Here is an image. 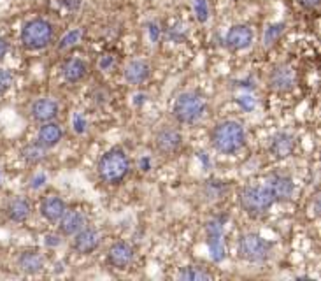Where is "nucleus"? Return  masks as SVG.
Instances as JSON below:
<instances>
[{"label": "nucleus", "mask_w": 321, "mask_h": 281, "mask_svg": "<svg viewBox=\"0 0 321 281\" xmlns=\"http://www.w3.org/2000/svg\"><path fill=\"white\" fill-rule=\"evenodd\" d=\"M14 83V76L9 69H0V93H5Z\"/></svg>", "instance_id": "cd10ccee"}, {"label": "nucleus", "mask_w": 321, "mask_h": 281, "mask_svg": "<svg viewBox=\"0 0 321 281\" xmlns=\"http://www.w3.org/2000/svg\"><path fill=\"white\" fill-rule=\"evenodd\" d=\"M161 37V30L160 27H158L157 23H149V39L153 40V42H158Z\"/></svg>", "instance_id": "2f4dec72"}, {"label": "nucleus", "mask_w": 321, "mask_h": 281, "mask_svg": "<svg viewBox=\"0 0 321 281\" xmlns=\"http://www.w3.org/2000/svg\"><path fill=\"white\" fill-rule=\"evenodd\" d=\"M114 64H116V56H114L113 53H104V55L100 56V60H98V67H100L104 72H109V70L114 67Z\"/></svg>", "instance_id": "c85d7f7f"}, {"label": "nucleus", "mask_w": 321, "mask_h": 281, "mask_svg": "<svg viewBox=\"0 0 321 281\" xmlns=\"http://www.w3.org/2000/svg\"><path fill=\"white\" fill-rule=\"evenodd\" d=\"M211 144L218 153L233 155L246 144V130L237 120H223L211 130Z\"/></svg>", "instance_id": "f03ea898"}, {"label": "nucleus", "mask_w": 321, "mask_h": 281, "mask_svg": "<svg viewBox=\"0 0 321 281\" xmlns=\"http://www.w3.org/2000/svg\"><path fill=\"white\" fill-rule=\"evenodd\" d=\"M130 164L128 153L121 148H111L98 158L96 162V174L102 179V183L111 186L121 185L130 174Z\"/></svg>", "instance_id": "f257e3e1"}, {"label": "nucleus", "mask_w": 321, "mask_h": 281, "mask_svg": "<svg viewBox=\"0 0 321 281\" xmlns=\"http://www.w3.org/2000/svg\"><path fill=\"white\" fill-rule=\"evenodd\" d=\"M207 112V101L205 97L198 92H183L177 95L172 105V114L179 123L193 125L198 123Z\"/></svg>", "instance_id": "7ed1b4c3"}, {"label": "nucleus", "mask_w": 321, "mask_h": 281, "mask_svg": "<svg viewBox=\"0 0 321 281\" xmlns=\"http://www.w3.org/2000/svg\"><path fill=\"white\" fill-rule=\"evenodd\" d=\"M179 278L186 281H204V280H211L213 274L209 273V271L202 269V267H198V265H188V267H185L179 273Z\"/></svg>", "instance_id": "393cba45"}, {"label": "nucleus", "mask_w": 321, "mask_h": 281, "mask_svg": "<svg viewBox=\"0 0 321 281\" xmlns=\"http://www.w3.org/2000/svg\"><path fill=\"white\" fill-rule=\"evenodd\" d=\"M30 213H32V206L27 199L23 197H18V199H12L7 204V216L11 218L12 221H25L29 220Z\"/></svg>", "instance_id": "4be33fe9"}, {"label": "nucleus", "mask_w": 321, "mask_h": 281, "mask_svg": "<svg viewBox=\"0 0 321 281\" xmlns=\"http://www.w3.org/2000/svg\"><path fill=\"white\" fill-rule=\"evenodd\" d=\"M72 127L76 130V134H85L86 132V118L81 114V112H76L72 116Z\"/></svg>", "instance_id": "c756f323"}, {"label": "nucleus", "mask_w": 321, "mask_h": 281, "mask_svg": "<svg viewBox=\"0 0 321 281\" xmlns=\"http://www.w3.org/2000/svg\"><path fill=\"white\" fill-rule=\"evenodd\" d=\"M100 246V234L92 227H83L79 232L74 234L72 248L79 255H90Z\"/></svg>", "instance_id": "9b49d317"}, {"label": "nucleus", "mask_w": 321, "mask_h": 281, "mask_svg": "<svg viewBox=\"0 0 321 281\" xmlns=\"http://www.w3.org/2000/svg\"><path fill=\"white\" fill-rule=\"evenodd\" d=\"M267 186L272 192L274 201L276 202H285L289 201L295 193V183L289 176H285V174H276L272 176L269 181H267Z\"/></svg>", "instance_id": "4468645a"}, {"label": "nucleus", "mask_w": 321, "mask_h": 281, "mask_svg": "<svg viewBox=\"0 0 321 281\" xmlns=\"http://www.w3.org/2000/svg\"><path fill=\"white\" fill-rule=\"evenodd\" d=\"M46 149L48 148H44L39 140H33V142H29L27 146H23L21 158L27 164H39V162H42L46 158Z\"/></svg>", "instance_id": "5701e85b"}, {"label": "nucleus", "mask_w": 321, "mask_h": 281, "mask_svg": "<svg viewBox=\"0 0 321 281\" xmlns=\"http://www.w3.org/2000/svg\"><path fill=\"white\" fill-rule=\"evenodd\" d=\"M60 112V105L55 99H49V97H42V99H37L33 101V104L30 105V114L35 121L39 123H44V121H53L58 116Z\"/></svg>", "instance_id": "ddd939ff"}, {"label": "nucleus", "mask_w": 321, "mask_h": 281, "mask_svg": "<svg viewBox=\"0 0 321 281\" xmlns=\"http://www.w3.org/2000/svg\"><path fill=\"white\" fill-rule=\"evenodd\" d=\"M297 76H295V69L289 64H279L272 69L269 77V84L274 92H289L295 88Z\"/></svg>", "instance_id": "1a4fd4ad"}, {"label": "nucleus", "mask_w": 321, "mask_h": 281, "mask_svg": "<svg viewBox=\"0 0 321 281\" xmlns=\"http://www.w3.org/2000/svg\"><path fill=\"white\" fill-rule=\"evenodd\" d=\"M39 211H40V216L44 218L46 221H49V223H58V220H60V218L64 216L65 211H67V204H65V201L62 197L48 195L42 199V202H40Z\"/></svg>", "instance_id": "2eb2a0df"}, {"label": "nucleus", "mask_w": 321, "mask_h": 281, "mask_svg": "<svg viewBox=\"0 0 321 281\" xmlns=\"http://www.w3.org/2000/svg\"><path fill=\"white\" fill-rule=\"evenodd\" d=\"M295 144H297L295 136H291L288 132H279L270 140V153L276 158L283 160V158H288L295 151Z\"/></svg>", "instance_id": "a211bd4d"}, {"label": "nucleus", "mask_w": 321, "mask_h": 281, "mask_svg": "<svg viewBox=\"0 0 321 281\" xmlns=\"http://www.w3.org/2000/svg\"><path fill=\"white\" fill-rule=\"evenodd\" d=\"M270 249H272V245L269 241H265L260 234L248 232L239 237L237 251H239V257L246 262H253V264L265 262L269 258Z\"/></svg>", "instance_id": "423d86ee"}, {"label": "nucleus", "mask_w": 321, "mask_h": 281, "mask_svg": "<svg viewBox=\"0 0 321 281\" xmlns=\"http://www.w3.org/2000/svg\"><path fill=\"white\" fill-rule=\"evenodd\" d=\"M285 28H286L285 23H272V25H269V27L265 28V32H263V46H272L274 42H276V40L283 35Z\"/></svg>", "instance_id": "a878e982"}, {"label": "nucleus", "mask_w": 321, "mask_h": 281, "mask_svg": "<svg viewBox=\"0 0 321 281\" xmlns=\"http://www.w3.org/2000/svg\"><path fill=\"white\" fill-rule=\"evenodd\" d=\"M44 243H46V246H49V248H57V246L62 245V237L58 236V234H48Z\"/></svg>", "instance_id": "473e14b6"}, {"label": "nucleus", "mask_w": 321, "mask_h": 281, "mask_svg": "<svg viewBox=\"0 0 321 281\" xmlns=\"http://www.w3.org/2000/svg\"><path fill=\"white\" fill-rule=\"evenodd\" d=\"M83 35H85V32H83L81 28H72V30H68V32L64 34L62 39L58 40V49L67 51V49L76 48L81 40H83Z\"/></svg>", "instance_id": "b1692460"}, {"label": "nucleus", "mask_w": 321, "mask_h": 281, "mask_svg": "<svg viewBox=\"0 0 321 281\" xmlns=\"http://www.w3.org/2000/svg\"><path fill=\"white\" fill-rule=\"evenodd\" d=\"M44 183H46V174L44 173H39V174H35V176L32 177V188L33 190H37V188H40V186H44Z\"/></svg>", "instance_id": "72a5a7b5"}, {"label": "nucleus", "mask_w": 321, "mask_h": 281, "mask_svg": "<svg viewBox=\"0 0 321 281\" xmlns=\"http://www.w3.org/2000/svg\"><path fill=\"white\" fill-rule=\"evenodd\" d=\"M155 146L161 155H174L183 146V136L179 130L165 127L155 134Z\"/></svg>", "instance_id": "9d476101"}, {"label": "nucleus", "mask_w": 321, "mask_h": 281, "mask_svg": "<svg viewBox=\"0 0 321 281\" xmlns=\"http://www.w3.org/2000/svg\"><path fill=\"white\" fill-rule=\"evenodd\" d=\"M237 104L241 105L244 111H251V109L257 107V102H255L253 97H239V99H237Z\"/></svg>", "instance_id": "7c9ffc66"}, {"label": "nucleus", "mask_w": 321, "mask_h": 281, "mask_svg": "<svg viewBox=\"0 0 321 281\" xmlns=\"http://www.w3.org/2000/svg\"><path fill=\"white\" fill-rule=\"evenodd\" d=\"M135 251L127 241H116L107 251V262L114 269H127L133 262Z\"/></svg>", "instance_id": "f8f14e48"}, {"label": "nucleus", "mask_w": 321, "mask_h": 281, "mask_svg": "<svg viewBox=\"0 0 321 281\" xmlns=\"http://www.w3.org/2000/svg\"><path fill=\"white\" fill-rule=\"evenodd\" d=\"M0 179H2V174H0Z\"/></svg>", "instance_id": "58836bf2"}, {"label": "nucleus", "mask_w": 321, "mask_h": 281, "mask_svg": "<svg viewBox=\"0 0 321 281\" xmlns=\"http://www.w3.org/2000/svg\"><path fill=\"white\" fill-rule=\"evenodd\" d=\"M58 227H60V234L62 236H74L76 232H79L83 227H86V216L81 211H65L64 216L58 220Z\"/></svg>", "instance_id": "6ab92c4d"}, {"label": "nucleus", "mask_w": 321, "mask_h": 281, "mask_svg": "<svg viewBox=\"0 0 321 281\" xmlns=\"http://www.w3.org/2000/svg\"><path fill=\"white\" fill-rule=\"evenodd\" d=\"M139 164H141V169H142V171H144V173H146V171H149V169H151V165H149V158H148V157L142 158V160L139 162Z\"/></svg>", "instance_id": "4c0bfd02"}, {"label": "nucleus", "mask_w": 321, "mask_h": 281, "mask_svg": "<svg viewBox=\"0 0 321 281\" xmlns=\"http://www.w3.org/2000/svg\"><path fill=\"white\" fill-rule=\"evenodd\" d=\"M253 28L246 23H237L233 27H230V30L226 32L225 46L230 51H244V49H248L249 46L253 44Z\"/></svg>", "instance_id": "6e6552de"}, {"label": "nucleus", "mask_w": 321, "mask_h": 281, "mask_svg": "<svg viewBox=\"0 0 321 281\" xmlns=\"http://www.w3.org/2000/svg\"><path fill=\"white\" fill-rule=\"evenodd\" d=\"M151 76V65L148 60H142V58H135V60L128 62L125 65L123 70V77L127 83L130 84H142L149 79Z\"/></svg>", "instance_id": "dca6fc26"}, {"label": "nucleus", "mask_w": 321, "mask_h": 281, "mask_svg": "<svg viewBox=\"0 0 321 281\" xmlns=\"http://www.w3.org/2000/svg\"><path fill=\"white\" fill-rule=\"evenodd\" d=\"M64 139V129L57 121H44V123L39 127V132H37V140L44 148H55V146Z\"/></svg>", "instance_id": "f3484780"}, {"label": "nucleus", "mask_w": 321, "mask_h": 281, "mask_svg": "<svg viewBox=\"0 0 321 281\" xmlns=\"http://www.w3.org/2000/svg\"><path fill=\"white\" fill-rule=\"evenodd\" d=\"M53 34H55V28L51 21L44 18H33L21 28V44L30 51H39V49L48 48L53 40Z\"/></svg>", "instance_id": "39448f33"}, {"label": "nucleus", "mask_w": 321, "mask_h": 281, "mask_svg": "<svg viewBox=\"0 0 321 281\" xmlns=\"http://www.w3.org/2000/svg\"><path fill=\"white\" fill-rule=\"evenodd\" d=\"M62 4L67 11H77L81 7V0H62Z\"/></svg>", "instance_id": "f704fd0d"}, {"label": "nucleus", "mask_w": 321, "mask_h": 281, "mask_svg": "<svg viewBox=\"0 0 321 281\" xmlns=\"http://www.w3.org/2000/svg\"><path fill=\"white\" fill-rule=\"evenodd\" d=\"M239 204L249 216H261L276 204L272 192L267 185H249L239 192Z\"/></svg>", "instance_id": "20e7f679"}, {"label": "nucleus", "mask_w": 321, "mask_h": 281, "mask_svg": "<svg viewBox=\"0 0 321 281\" xmlns=\"http://www.w3.org/2000/svg\"><path fill=\"white\" fill-rule=\"evenodd\" d=\"M192 9L193 14L197 18V21L205 23L209 20V2L207 0H192Z\"/></svg>", "instance_id": "bb28decb"}, {"label": "nucleus", "mask_w": 321, "mask_h": 281, "mask_svg": "<svg viewBox=\"0 0 321 281\" xmlns=\"http://www.w3.org/2000/svg\"><path fill=\"white\" fill-rule=\"evenodd\" d=\"M318 2H320V0H298V4H300L302 7H305V9H313V7H316Z\"/></svg>", "instance_id": "e433bc0d"}, {"label": "nucleus", "mask_w": 321, "mask_h": 281, "mask_svg": "<svg viewBox=\"0 0 321 281\" xmlns=\"http://www.w3.org/2000/svg\"><path fill=\"white\" fill-rule=\"evenodd\" d=\"M62 76L67 83H79L86 76V64L79 58L65 60L62 65Z\"/></svg>", "instance_id": "412c9836"}, {"label": "nucleus", "mask_w": 321, "mask_h": 281, "mask_svg": "<svg viewBox=\"0 0 321 281\" xmlns=\"http://www.w3.org/2000/svg\"><path fill=\"white\" fill-rule=\"evenodd\" d=\"M44 257L40 253L33 251V249H29V251H23L18 257V267H20L23 273L27 274H37L44 269Z\"/></svg>", "instance_id": "aec40b11"}, {"label": "nucleus", "mask_w": 321, "mask_h": 281, "mask_svg": "<svg viewBox=\"0 0 321 281\" xmlns=\"http://www.w3.org/2000/svg\"><path fill=\"white\" fill-rule=\"evenodd\" d=\"M7 51H9V42L4 39V37H0V60L7 55Z\"/></svg>", "instance_id": "c9c22d12"}, {"label": "nucleus", "mask_w": 321, "mask_h": 281, "mask_svg": "<svg viewBox=\"0 0 321 281\" xmlns=\"http://www.w3.org/2000/svg\"><path fill=\"white\" fill-rule=\"evenodd\" d=\"M205 232H207V246L211 258L214 262L225 260L226 257V246L223 239V225L218 220H209L205 225Z\"/></svg>", "instance_id": "0eeeda50"}]
</instances>
